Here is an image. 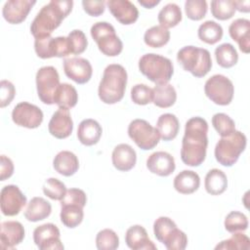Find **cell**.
<instances>
[{"label": "cell", "mask_w": 250, "mask_h": 250, "mask_svg": "<svg viewBox=\"0 0 250 250\" xmlns=\"http://www.w3.org/2000/svg\"><path fill=\"white\" fill-rule=\"evenodd\" d=\"M103 129L100 123L92 118L82 120L77 129V138L79 142L87 146L96 145L102 137Z\"/></svg>", "instance_id": "d4e9b609"}, {"label": "cell", "mask_w": 250, "mask_h": 250, "mask_svg": "<svg viewBox=\"0 0 250 250\" xmlns=\"http://www.w3.org/2000/svg\"><path fill=\"white\" fill-rule=\"evenodd\" d=\"M35 4L36 1L31 0H9L3 6V18L12 24L21 23Z\"/></svg>", "instance_id": "e0dca14e"}, {"label": "cell", "mask_w": 250, "mask_h": 250, "mask_svg": "<svg viewBox=\"0 0 250 250\" xmlns=\"http://www.w3.org/2000/svg\"><path fill=\"white\" fill-rule=\"evenodd\" d=\"M207 133L208 123L204 118L195 116L186 122L181 148V159L186 165L196 167L203 163L208 146Z\"/></svg>", "instance_id": "6da1fadb"}, {"label": "cell", "mask_w": 250, "mask_h": 250, "mask_svg": "<svg viewBox=\"0 0 250 250\" xmlns=\"http://www.w3.org/2000/svg\"><path fill=\"white\" fill-rule=\"evenodd\" d=\"M16 95L14 84L9 80H1L0 82V107H5L11 104Z\"/></svg>", "instance_id": "c3c4849f"}, {"label": "cell", "mask_w": 250, "mask_h": 250, "mask_svg": "<svg viewBox=\"0 0 250 250\" xmlns=\"http://www.w3.org/2000/svg\"><path fill=\"white\" fill-rule=\"evenodd\" d=\"M152 103L158 107L167 108L176 103L177 93L171 84L155 85L152 89Z\"/></svg>", "instance_id": "4dcf8cb0"}, {"label": "cell", "mask_w": 250, "mask_h": 250, "mask_svg": "<svg viewBox=\"0 0 250 250\" xmlns=\"http://www.w3.org/2000/svg\"><path fill=\"white\" fill-rule=\"evenodd\" d=\"M247 145L246 136L240 131L222 137L216 144L214 154L216 160L223 166L231 167L238 160Z\"/></svg>", "instance_id": "8992f818"}, {"label": "cell", "mask_w": 250, "mask_h": 250, "mask_svg": "<svg viewBox=\"0 0 250 250\" xmlns=\"http://www.w3.org/2000/svg\"><path fill=\"white\" fill-rule=\"evenodd\" d=\"M153 233L168 250H184L188 245L187 234L179 229L175 222L168 217L161 216L154 221Z\"/></svg>", "instance_id": "52a82bcc"}, {"label": "cell", "mask_w": 250, "mask_h": 250, "mask_svg": "<svg viewBox=\"0 0 250 250\" xmlns=\"http://www.w3.org/2000/svg\"><path fill=\"white\" fill-rule=\"evenodd\" d=\"M128 136L143 150L154 148L160 140L156 127L151 126L145 119H134L128 126Z\"/></svg>", "instance_id": "9c48e42d"}, {"label": "cell", "mask_w": 250, "mask_h": 250, "mask_svg": "<svg viewBox=\"0 0 250 250\" xmlns=\"http://www.w3.org/2000/svg\"><path fill=\"white\" fill-rule=\"evenodd\" d=\"M215 58L220 66L229 68L237 63L238 54L233 45L223 43L215 49Z\"/></svg>", "instance_id": "8d00e7d4"}, {"label": "cell", "mask_w": 250, "mask_h": 250, "mask_svg": "<svg viewBox=\"0 0 250 250\" xmlns=\"http://www.w3.org/2000/svg\"><path fill=\"white\" fill-rule=\"evenodd\" d=\"M156 128L160 134V139L169 142L174 140L180 130V123L175 114H161L156 122Z\"/></svg>", "instance_id": "f1b7e54d"}, {"label": "cell", "mask_w": 250, "mask_h": 250, "mask_svg": "<svg viewBox=\"0 0 250 250\" xmlns=\"http://www.w3.org/2000/svg\"><path fill=\"white\" fill-rule=\"evenodd\" d=\"M146 167L152 174L160 177L170 176L176 168L174 157L166 151H155L146 159Z\"/></svg>", "instance_id": "44dd1931"}, {"label": "cell", "mask_w": 250, "mask_h": 250, "mask_svg": "<svg viewBox=\"0 0 250 250\" xmlns=\"http://www.w3.org/2000/svg\"><path fill=\"white\" fill-rule=\"evenodd\" d=\"M96 246L99 250H114L119 246V237L110 229H104L98 232L96 236Z\"/></svg>", "instance_id": "60d3db41"}, {"label": "cell", "mask_w": 250, "mask_h": 250, "mask_svg": "<svg viewBox=\"0 0 250 250\" xmlns=\"http://www.w3.org/2000/svg\"><path fill=\"white\" fill-rule=\"evenodd\" d=\"M233 5L235 8V11H239L242 13H248L250 11V2L248 0H242V1H233Z\"/></svg>", "instance_id": "816d5d0a"}, {"label": "cell", "mask_w": 250, "mask_h": 250, "mask_svg": "<svg viewBox=\"0 0 250 250\" xmlns=\"http://www.w3.org/2000/svg\"><path fill=\"white\" fill-rule=\"evenodd\" d=\"M215 249L216 250H218V249H227V250L245 249V250H248V249H250V239L246 234H244L240 231L233 232V234L229 238L223 240L219 244H217Z\"/></svg>", "instance_id": "ab89813d"}, {"label": "cell", "mask_w": 250, "mask_h": 250, "mask_svg": "<svg viewBox=\"0 0 250 250\" xmlns=\"http://www.w3.org/2000/svg\"><path fill=\"white\" fill-rule=\"evenodd\" d=\"M37 95L45 104H54L55 94L60 86V75L52 65L40 67L35 76Z\"/></svg>", "instance_id": "8fae6325"}, {"label": "cell", "mask_w": 250, "mask_h": 250, "mask_svg": "<svg viewBox=\"0 0 250 250\" xmlns=\"http://www.w3.org/2000/svg\"><path fill=\"white\" fill-rule=\"evenodd\" d=\"M207 2L205 0H187L185 2V12L191 21L202 20L207 13Z\"/></svg>", "instance_id": "ee69618b"}, {"label": "cell", "mask_w": 250, "mask_h": 250, "mask_svg": "<svg viewBox=\"0 0 250 250\" xmlns=\"http://www.w3.org/2000/svg\"><path fill=\"white\" fill-rule=\"evenodd\" d=\"M53 167L59 174L69 177L78 171L79 160L73 152L69 150H62L55 156Z\"/></svg>", "instance_id": "484cf974"}, {"label": "cell", "mask_w": 250, "mask_h": 250, "mask_svg": "<svg viewBox=\"0 0 250 250\" xmlns=\"http://www.w3.org/2000/svg\"><path fill=\"white\" fill-rule=\"evenodd\" d=\"M87 203V196L84 190L80 188H69L66 190L63 198L61 200V206L62 205H78L82 208Z\"/></svg>", "instance_id": "7dc6e473"}, {"label": "cell", "mask_w": 250, "mask_h": 250, "mask_svg": "<svg viewBox=\"0 0 250 250\" xmlns=\"http://www.w3.org/2000/svg\"><path fill=\"white\" fill-rule=\"evenodd\" d=\"M204 187L211 195L222 194L228 188L227 175L220 169H211L205 176Z\"/></svg>", "instance_id": "f546056e"}, {"label": "cell", "mask_w": 250, "mask_h": 250, "mask_svg": "<svg viewBox=\"0 0 250 250\" xmlns=\"http://www.w3.org/2000/svg\"><path fill=\"white\" fill-rule=\"evenodd\" d=\"M67 39L70 45L71 54L73 55L82 54L88 46L87 37L85 33L80 29H74L70 31L69 34L67 35Z\"/></svg>", "instance_id": "bcb514c9"}, {"label": "cell", "mask_w": 250, "mask_h": 250, "mask_svg": "<svg viewBox=\"0 0 250 250\" xmlns=\"http://www.w3.org/2000/svg\"><path fill=\"white\" fill-rule=\"evenodd\" d=\"M34 50L36 55L41 59L64 58L71 54L70 45L67 37H42L34 41Z\"/></svg>", "instance_id": "7c38bea8"}, {"label": "cell", "mask_w": 250, "mask_h": 250, "mask_svg": "<svg viewBox=\"0 0 250 250\" xmlns=\"http://www.w3.org/2000/svg\"><path fill=\"white\" fill-rule=\"evenodd\" d=\"M211 14L220 21H227L235 14L233 0H213L211 1Z\"/></svg>", "instance_id": "74e56055"}, {"label": "cell", "mask_w": 250, "mask_h": 250, "mask_svg": "<svg viewBox=\"0 0 250 250\" xmlns=\"http://www.w3.org/2000/svg\"><path fill=\"white\" fill-rule=\"evenodd\" d=\"M183 19L181 8L175 3L165 5L158 13V22L165 28H171L178 25Z\"/></svg>", "instance_id": "836d02e7"}, {"label": "cell", "mask_w": 250, "mask_h": 250, "mask_svg": "<svg viewBox=\"0 0 250 250\" xmlns=\"http://www.w3.org/2000/svg\"><path fill=\"white\" fill-rule=\"evenodd\" d=\"M77 102L78 94L76 89L68 83L60 84L54 99V103L59 106V108L70 109L76 105Z\"/></svg>", "instance_id": "1f68e13d"}, {"label": "cell", "mask_w": 250, "mask_h": 250, "mask_svg": "<svg viewBox=\"0 0 250 250\" xmlns=\"http://www.w3.org/2000/svg\"><path fill=\"white\" fill-rule=\"evenodd\" d=\"M177 61L186 71L197 78L204 77L212 67L210 52L207 49L191 45L185 46L178 51Z\"/></svg>", "instance_id": "5b68a950"}, {"label": "cell", "mask_w": 250, "mask_h": 250, "mask_svg": "<svg viewBox=\"0 0 250 250\" xmlns=\"http://www.w3.org/2000/svg\"><path fill=\"white\" fill-rule=\"evenodd\" d=\"M64 74L77 84L87 83L93 74L90 62L81 57L68 58L63 61Z\"/></svg>", "instance_id": "2e32d148"}, {"label": "cell", "mask_w": 250, "mask_h": 250, "mask_svg": "<svg viewBox=\"0 0 250 250\" xmlns=\"http://www.w3.org/2000/svg\"><path fill=\"white\" fill-rule=\"evenodd\" d=\"M72 7L71 0H52L44 5L31 22L30 32L33 37L36 39L51 36L62 20L70 14Z\"/></svg>", "instance_id": "7a4b0ae2"}, {"label": "cell", "mask_w": 250, "mask_h": 250, "mask_svg": "<svg viewBox=\"0 0 250 250\" xmlns=\"http://www.w3.org/2000/svg\"><path fill=\"white\" fill-rule=\"evenodd\" d=\"M138 2L140 5H142L146 9H152L153 7H155L160 3V0H139Z\"/></svg>", "instance_id": "f5cc1de1"}, {"label": "cell", "mask_w": 250, "mask_h": 250, "mask_svg": "<svg viewBox=\"0 0 250 250\" xmlns=\"http://www.w3.org/2000/svg\"><path fill=\"white\" fill-rule=\"evenodd\" d=\"M224 226L226 230L230 233L244 231L248 228V219L239 211H231L225 218Z\"/></svg>", "instance_id": "f35d334b"}, {"label": "cell", "mask_w": 250, "mask_h": 250, "mask_svg": "<svg viewBox=\"0 0 250 250\" xmlns=\"http://www.w3.org/2000/svg\"><path fill=\"white\" fill-rule=\"evenodd\" d=\"M91 36L97 43L99 50L107 57H116L123 50V43L116 35L112 24L98 21L91 26Z\"/></svg>", "instance_id": "ba28073f"}, {"label": "cell", "mask_w": 250, "mask_h": 250, "mask_svg": "<svg viewBox=\"0 0 250 250\" xmlns=\"http://www.w3.org/2000/svg\"><path fill=\"white\" fill-rule=\"evenodd\" d=\"M125 242L132 250H156V245L149 239L146 229L141 225H134L127 229Z\"/></svg>", "instance_id": "7402d4cb"}, {"label": "cell", "mask_w": 250, "mask_h": 250, "mask_svg": "<svg viewBox=\"0 0 250 250\" xmlns=\"http://www.w3.org/2000/svg\"><path fill=\"white\" fill-rule=\"evenodd\" d=\"M26 204V196L18 186H5L0 192L2 214L8 217L18 215Z\"/></svg>", "instance_id": "5bb4252c"}, {"label": "cell", "mask_w": 250, "mask_h": 250, "mask_svg": "<svg viewBox=\"0 0 250 250\" xmlns=\"http://www.w3.org/2000/svg\"><path fill=\"white\" fill-rule=\"evenodd\" d=\"M224 34L223 27L221 24L214 21H206L201 23L197 30L198 38L210 45H214L219 42Z\"/></svg>", "instance_id": "d6a6232c"}, {"label": "cell", "mask_w": 250, "mask_h": 250, "mask_svg": "<svg viewBox=\"0 0 250 250\" xmlns=\"http://www.w3.org/2000/svg\"><path fill=\"white\" fill-rule=\"evenodd\" d=\"M14 173V163L6 155L0 157V180L5 181L9 179Z\"/></svg>", "instance_id": "f907efd6"}, {"label": "cell", "mask_w": 250, "mask_h": 250, "mask_svg": "<svg viewBox=\"0 0 250 250\" xmlns=\"http://www.w3.org/2000/svg\"><path fill=\"white\" fill-rule=\"evenodd\" d=\"M128 75L121 64H108L103 73L99 84L98 95L100 100L106 104H113L120 102L125 94Z\"/></svg>", "instance_id": "3957f363"}, {"label": "cell", "mask_w": 250, "mask_h": 250, "mask_svg": "<svg viewBox=\"0 0 250 250\" xmlns=\"http://www.w3.org/2000/svg\"><path fill=\"white\" fill-rule=\"evenodd\" d=\"M65 185L57 178H49L43 185V192L53 200H62L66 192Z\"/></svg>", "instance_id": "7bdbcfd3"}, {"label": "cell", "mask_w": 250, "mask_h": 250, "mask_svg": "<svg viewBox=\"0 0 250 250\" xmlns=\"http://www.w3.org/2000/svg\"><path fill=\"white\" fill-rule=\"evenodd\" d=\"M204 93L214 104L228 105L233 99L234 86L231 80L227 76L223 74H215L205 82Z\"/></svg>", "instance_id": "30bf717a"}, {"label": "cell", "mask_w": 250, "mask_h": 250, "mask_svg": "<svg viewBox=\"0 0 250 250\" xmlns=\"http://www.w3.org/2000/svg\"><path fill=\"white\" fill-rule=\"evenodd\" d=\"M33 240L40 250H62L63 245L61 241V232L59 228L47 223L38 226L33 230Z\"/></svg>", "instance_id": "9a60e30c"}, {"label": "cell", "mask_w": 250, "mask_h": 250, "mask_svg": "<svg viewBox=\"0 0 250 250\" xmlns=\"http://www.w3.org/2000/svg\"><path fill=\"white\" fill-rule=\"evenodd\" d=\"M52 206L49 201L40 196L30 199L24 211V217L29 222H39L50 216Z\"/></svg>", "instance_id": "4316f807"}, {"label": "cell", "mask_w": 250, "mask_h": 250, "mask_svg": "<svg viewBox=\"0 0 250 250\" xmlns=\"http://www.w3.org/2000/svg\"><path fill=\"white\" fill-rule=\"evenodd\" d=\"M60 218L62 225H64L66 228L74 229L78 227L83 221V208L78 205H62L61 206Z\"/></svg>", "instance_id": "d590c367"}, {"label": "cell", "mask_w": 250, "mask_h": 250, "mask_svg": "<svg viewBox=\"0 0 250 250\" xmlns=\"http://www.w3.org/2000/svg\"><path fill=\"white\" fill-rule=\"evenodd\" d=\"M106 4L111 15L122 24H132L139 18L138 8L129 0H108Z\"/></svg>", "instance_id": "ffe728a7"}, {"label": "cell", "mask_w": 250, "mask_h": 250, "mask_svg": "<svg viewBox=\"0 0 250 250\" xmlns=\"http://www.w3.org/2000/svg\"><path fill=\"white\" fill-rule=\"evenodd\" d=\"M49 133L57 139L69 137L73 130V121L68 109L59 108L52 115L48 124Z\"/></svg>", "instance_id": "ac0fdd59"}, {"label": "cell", "mask_w": 250, "mask_h": 250, "mask_svg": "<svg viewBox=\"0 0 250 250\" xmlns=\"http://www.w3.org/2000/svg\"><path fill=\"white\" fill-rule=\"evenodd\" d=\"M139 69L155 85L167 84L174 73L172 62L168 58L154 53L145 54L141 57Z\"/></svg>", "instance_id": "277c9868"}, {"label": "cell", "mask_w": 250, "mask_h": 250, "mask_svg": "<svg viewBox=\"0 0 250 250\" xmlns=\"http://www.w3.org/2000/svg\"><path fill=\"white\" fill-rule=\"evenodd\" d=\"M174 188L182 194H190L196 191L200 186L198 174L191 170H183L174 179Z\"/></svg>", "instance_id": "83f0119b"}, {"label": "cell", "mask_w": 250, "mask_h": 250, "mask_svg": "<svg viewBox=\"0 0 250 250\" xmlns=\"http://www.w3.org/2000/svg\"><path fill=\"white\" fill-rule=\"evenodd\" d=\"M24 228L18 221H6L1 224L0 247L2 249H13L24 238Z\"/></svg>", "instance_id": "d6986e66"}, {"label": "cell", "mask_w": 250, "mask_h": 250, "mask_svg": "<svg viewBox=\"0 0 250 250\" xmlns=\"http://www.w3.org/2000/svg\"><path fill=\"white\" fill-rule=\"evenodd\" d=\"M82 6L84 11L92 17H99L104 14L105 10V2L104 0L100 1H82Z\"/></svg>", "instance_id": "681fc988"}, {"label": "cell", "mask_w": 250, "mask_h": 250, "mask_svg": "<svg viewBox=\"0 0 250 250\" xmlns=\"http://www.w3.org/2000/svg\"><path fill=\"white\" fill-rule=\"evenodd\" d=\"M152 89L146 84H136L131 89L132 102L139 105L152 103Z\"/></svg>", "instance_id": "f6af8a7d"}, {"label": "cell", "mask_w": 250, "mask_h": 250, "mask_svg": "<svg viewBox=\"0 0 250 250\" xmlns=\"http://www.w3.org/2000/svg\"><path fill=\"white\" fill-rule=\"evenodd\" d=\"M170 40V31L161 26L153 25L148 28L144 35L145 43L151 48H160L166 45Z\"/></svg>", "instance_id": "e575fe53"}, {"label": "cell", "mask_w": 250, "mask_h": 250, "mask_svg": "<svg viewBox=\"0 0 250 250\" xmlns=\"http://www.w3.org/2000/svg\"><path fill=\"white\" fill-rule=\"evenodd\" d=\"M12 120L18 126L35 129L38 128L43 121V112L37 105L27 102H21L14 107Z\"/></svg>", "instance_id": "4fadbf2b"}, {"label": "cell", "mask_w": 250, "mask_h": 250, "mask_svg": "<svg viewBox=\"0 0 250 250\" xmlns=\"http://www.w3.org/2000/svg\"><path fill=\"white\" fill-rule=\"evenodd\" d=\"M111 161L117 170L126 172L136 165L137 153L130 145L119 144L112 150Z\"/></svg>", "instance_id": "603a6c76"}, {"label": "cell", "mask_w": 250, "mask_h": 250, "mask_svg": "<svg viewBox=\"0 0 250 250\" xmlns=\"http://www.w3.org/2000/svg\"><path fill=\"white\" fill-rule=\"evenodd\" d=\"M212 125L221 137H226L235 131L234 121L226 113L219 112L213 115Z\"/></svg>", "instance_id": "b9f144b4"}, {"label": "cell", "mask_w": 250, "mask_h": 250, "mask_svg": "<svg viewBox=\"0 0 250 250\" xmlns=\"http://www.w3.org/2000/svg\"><path fill=\"white\" fill-rule=\"evenodd\" d=\"M229 33L234 40L241 52H250V21L247 19H236L229 26Z\"/></svg>", "instance_id": "cb8c5ba5"}]
</instances>
